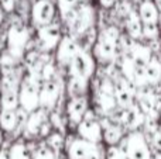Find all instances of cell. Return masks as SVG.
Returning <instances> with one entry per match:
<instances>
[{
  "instance_id": "obj_19",
  "label": "cell",
  "mask_w": 161,
  "mask_h": 159,
  "mask_svg": "<svg viewBox=\"0 0 161 159\" xmlns=\"http://www.w3.org/2000/svg\"><path fill=\"white\" fill-rule=\"evenodd\" d=\"M147 83L151 86H156L161 80V59L153 55V58L148 61V64L144 68Z\"/></svg>"
},
{
  "instance_id": "obj_24",
  "label": "cell",
  "mask_w": 161,
  "mask_h": 159,
  "mask_svg": "<svg viewBox=\"0 0 161 159\" xmlns=\"http://www.w3.org/2000/svg\"><path fill=\"white\" fill-rule=\"evenodd\" d=\"M57 158H58V154L54 149H51L47 144L40 145L33 152V159H57Z\"/></svg>"
},
{
  "instance_id": "obj_37",
  "label": "cell",
  "mask_w": 161,
  "mask_h": 159,
  "mask_svg": "<svg viewBox=\"0 0 161 159\" xmlns=\"http://www.w3.org/2000/svg\"><path fill=\"white\" fill-rule=\"evenodd\" d=\"M160 130H161V127H160Z\"/></svg>"
},
{
  "instance_id": "obj_27",
  "label": "cell",
  "mask_w": 161,
  "mask_h": 159,
  "mask_svg": "<svg viewBox=\"0 0 161 159\" xmlns=\"http://www.w3.org/2000/svg\"><path fill=\"white\" fill-rule=\"evenodd\" d=\"M106 159H127L119 145H110L106 152Z\"/></svg>"
},
{
  "instance_id": "obj_4",
  "label": "cell",
  "mask_w": 161,
  "mask_h": 159,
  "mask_svg": "<svg viewBox=\"0 0 161 159\" xmlns=\"http://www.w3.org/2000/svg\"><path fill=\"white\" fill-rule=\"evenodd\" d=\"M76 131H78L79 137L86 141H91V142H95V144L102 141L103 128L93 110H89V109L86 110L82 121L76 126Z\"/></svg>"
},
{
  "instance_id": "obj_23",
  "label": "cell",
  "mask_w": 161,
  "mask_h": 159,
  "mask_svg": "<svg viewBox=\"0 0 161 159\" xmlns=\"http://www.w3.org/2000/svg\"><path fill=\"white\" fill-rule=\"evenodd\" d=\"M160 37L158 23H143V38L153 41Z\"/></svg>"
},
{
  "instance_id": "obj_3",
  "label": "cell",
  "mask_w": 161,
  "mask_h": 159,
  "mask_svg": "<svg viewBox=\"0 0 161 159\" xmlns=\"http://www.w3.org/2000/svg\"><path fill=\"white\" fill-rule=\"evenodd\" d=\"M30 39V33H28L27 27L21 23H16L11 24L7 31V47L8 52L14 56V58H21L24 55L27 42Z\"/></svg>"
},
{
  "instance_id": "obj_16",
  "label": "cell",
  "mask_w": 161,
  "mask_h": 159,
  "mask_svg": "<svg viewBox=\"0 0 161 159\" xmlns=\"http://www.w3.org/2000/svg\"><path fill=\"white\" fill-rule=\"evenodd\" d=\"M102 128H103L102 140L108 145H119V142L125 137V127L117 123H113L112 120L102 124Z\"/></svg>"
},
{
  "instance_id": "obj_9",
  "label": "cell",
  "mask_w": 161,
  "mask_h": 159,
  "mask_svg": "<svg viewBox=\"0 0 161 159\" xmlns=\"http://www.w3.org/2000/svg\"><path fill=\"white\" fill-rule=\"evenodd\" d=\"M38 45L44 52L51 51L57 48L58 42L61 41V28L57 23H51V24L38 27Z\"/></svg>"
},
{
  "instance_id": "obj_22",
  "label": "cell",
  "mask_w": 161,
  "mask_h": 159,
  "mask_svg": "<svg viewBox=\"0 0 161 159\" xmlns=\"http://www.w3.org/2000/svg\"><path fill=\"white\" fill-rule=\"evenodd\" d=\"M47 145L58 154V152L61 151V149L64 148V145H65L64 134H62L61 131H57V130L55 131H53V132H50V135L47 137Z\"/></svg>"
},
{
  "instance_id": "obj_13",
  "label": "cell",
  "mask_w": 161,
  "mask_h": 159,
  "mask_svg": "<svg viewBox=\"0 0 161 159\" xmlns=\"http://www.w3.org/2000/svg\"><path fill=\"white\" fill-rule=\"evenodd\" d=\"M86 110H88V100L85 96L80 95L71 97V100L67 104V115L69 123L76 127L82 121Z\"/></svg>"
},
{
  "instance_id": "obj_33",
  "label": "cell",
  "mask_w": 161,
  "mask_h": 159,
  "mask_svg": "<svg viewBox=\"0 0 161 159\" xmlns=\"http://www.w3.org/2000/svg\"><path fill=\"white\" fill-rule=\"evenodd\" d=\"M154 3H156V6H157V8H158V11L161 13V0H153Z\"/></svg>"
},
{
  "instance_id": "obj_1",
  "label": "cell",
  "mask_w": 161,
  "mask_h": 159,
  "mask_svg": "<svg viewBox=\"0 0 161 159\" xmlns=\"http://www.w3.org/2000/svg\"><path fill=\"white\" fill-rule=\"evenodd\" d=\"M127 159H151V146L147 137L140 130H133L119 142Z\"/></svg>"
},
{
  "instance_id": "obj_21",
  "label": "cell",
  "mask_w": 161,
  "mask_h": 159,
  "mask_svg": "<svg viewBox=\"0 0 161 159\" xmlns=\"http://www.w3.org/2000/svg\"><path fill=\"white\" fill-rule=\"evenodd\" d=\"M10 159H33V152L24 142H16L8 149Z\"/></svg>"
},
{
  "instance_id": "obj_14",
  "label": "cell",
  "mask_w": 161,
  "mask_h": 159,
  "mask_svg": "<svg viewBox=\"0 0 161 159\" xmlns=\"http://www.w3.org/2000/svg\"><path fill=\"white\" fill-rule=\"evenodd\" d=\"M126 52L130 54V56L133 58L136 66H142V68H144L146 65L148 64V61L153 58V51H151V48L148 47V45H144L137 41L131 42V45L126 49Z\"/></svg>"
},
{
  "instance_id": "obj_36",
  "label": "cell",
  "mask_w": 161,
  "mask_h": 159,
  "mask_svg": "<svg viewBox=\"0 0 161 159\" xmlns=\"http://www.w3.org/2000/svg\"><path fill=\"white\" fill-rule=\"evenodd\" d=\"M57 159H67V158H64V156H58Z\"/></svg>"
},
{
  "instance_id": "obj_6",
  "label": "cell",
  "mask_w": 161,
  "mask_h": 159,
  "mask_svg": "<svg viewBox=\"0 0 161 159\" xmlns=\"http://www.w3.org/2000/svg\"><path fill=\"white\" fill-rule=\"evenodd\" d=\"M55 3L53 0H37L33 3L30 10L31 21L37 27L51 24L55 18Z\"/></svg>"
},
{
  "instance_id": "obj_32",
  "label": "cell",
  "mask_w": 161,
  "mask_h": 159,
  "mask_svg": "<svg viewBox=\"0 0 161 159\" xmlns=\"http://www.w3.org/2000/svg\"><path fill=\"white\" fill-rule=\"evenodd\" d=\"M0 159H10L8 149H0Z\"/></svg>"
},
{
  "instance_id": "obj_25",
  "label": "cell",
  "mask_w": 161,
  "mask_h": 159,
  "mask_svg": "<svg viewBox=\"0 0 161 159\" xmlns=\"http://www.w3.org/2000/svg\"><path fill=\"white\" fill-rule=\"evenodd\" d=\"M100 37H103L105 39H108V41L113 42V44L119 45V41H120V33L119 30H117V27H114V25H110V27H106L105 30L100 33Z\"/></svg>"
},
{
  "instance_id": "obj_18",
  "label": "cell",
  "mask_w": 161,
  "mask_h": 159,
  "mask_svg": "<svg viewBox=\"0 0 161 159\" xmlns=\"http://www.w3.org/2000/svg\"><path fill=\"white\" fill-rule=\"evenodd\" d=\"M139 16L143 23H158L160 11L153 0H144L139 6Z\"/></svg>"
},
{
  "instance_id": "obj_10",
  "label": "cell",
  "mask_w": 161,
  "mask_h": 159,
  "mask_svg": "<svg viewBox=\"0 0 161 159\" xmlns=\"http://www.w3.org/2000/svg\"><path fill=\"white\" fill-rule=\"evenodd\" d=\"M71 73L88 82L93 72V59L86 51L79 49L69 64Z\"/></svg>"
},
{
  "instance_id": "obj_29",
  "label": "cell",
  "mask_w": 161,
  "mask_h": 159,
  "mask_svg": "<svg viewBox=\"0 0 161 159\" xmlns=\"http://www.w3.org/2000/svg\"><path fill=\"white\" fill-rule=\"evenodd\" d=\"M150 146L154 148L156 152H161V130H158L157 132H154L150 138Z\"/></svg>"
},
{
  "instance_id": "obj_5",
  "label": "cell",
  "mask_w": 161,
  "mask_h": 159,
  "mask_svg": "<svg viewBox=\"0 0 161 159\" xmlns=\"http://www.w3.org/2000/svg\"><path fill=\"white\" fill-rule=\"evenodd\" d=\"M67 152L69 159H102L97 144L86 141L80 137H75L68 141Z\"/></svg>"
},
{
  "instance_id": "obj_2",
  "label": "cell",
  "mask_w": 161,
  "mask_h": 159,
  "mask_svg": "<svg viewBox=\"0 0 161 159\" xmlns=\"http://www.w3.org/2000/svg\"><path fill=\"white\" fill-rule=\"evenodd\" d=\"M40 79L33 73H28L19 85L20 107L27 113H31L40 107Z\"/></svg>"
},
{
  "instance_id": "obj_30",
  "label": "cell",
  "mask_w": 161,
  "mask_h": 159,
  "mask_svg": "<svg viewBox=\"0 0 161 159\" xmlns=\"http://www.w3.org/2000/svg\"><path fill=\"white\" fill-rule=\"evenodd\" d=\"M17 0H0V7L4 13H11L16 8Z\"/></svg>"
},
{
  "instance_id": "obj_7",
  "label": "cell",
  "mask_w": 161,
  "mask_h": 159,
  "mask_svg": "<svg viewBox=\"0 0 161 159\" xmlns=\"http://www.w3.org/2000/svg\"><path fill=\"white\" fill-rule=\"evenodd\" d=\"M61 96V86L57 79L41 82L40 86V107L51 111L57 107V103Z\"/></svg>"
},
{
  "instance_id": "obj_20",
  "label": "cell",
  "mask_w": 161,
  "mask_h": 159,
  "mask_svg": "<svg viewBox=\"0 0 161 159\" xmlns=\"http://www.w3.org/2000/svg\"><path fill=\"white\" fill-rule=\"evenodd\" d=\"M20 107L19 101V87L4 89L0 99V109L2 110H17Z\"/></svg>"
},
{
  "instance_id": "obj_31",
  "label": "cell",
  "mask_w": 161,
  "mask_h": 159,
  "mask_svg": "<svg viewBox=\"0 0 161 159\" xmlns=\"http://www.w3.org/2000/svg\"><path fill=\"white\" fill-rule=\"evenodd\" d=\"M99 2H100V6H102V7L110 8V7H113V6L116 4L117 0H99Z\"/></svg>"
},
{
  "instance_id": "obj_12",
  "label": "cell",
  "mask_w": 161,
  "mask_h": 159,
  "mask_svg": "<svg viewBox=\"0 0 161 159\" xmlns=\"http://www.w3.org/2000/svg\"><path fill=\"white\" fill-rule=\"evenodd\" d=\"M80 49L76 41L69 35H65L57 45V62L59 65H69L72 58Z\"/></svg>"
},
{
  "instance_id": "obj_17",
  "label": "cell",
  "mask_w": 161,
  "mask_h": 159,
  "mask_svg": "<svg viewBox=\"0 0 161 159\" xmlns=\"http://www.w3.org/2000/svg\"><path fill=\"white\" fill-rule=\"evenodd\" d=\"M126 24H127V34L131 39L139 41L143 38V21L136 10H130L126 16Z\"/></svg>"
},
{
  "instance_id": "obj_8",
  "label": "cell",
  "mask_w": 161,
  "mask_h": 159,
  "mask_svg": "<svg viewBox=\"0 0 161 159\" xmlns=\"http://www.w3.org/2000/svg\"><path fill=\"white\" fill-rule=\"evenodd\" d=\"M48 120H50L48 111L45 109H42V107H38L37 110L28 113L27 118H25V123L23 126V135L25 138H28V140L40 137V131H41L42 126Z\"/></svg>"
},
{
  "instance_id": "obj_15",
  "label": "cell",
  "mask_w": 161,
  "mask_h": 159,
  "mask_svg": "<svg viewBox=\"0 0 161 159\" xmlns=\"http://www.w3.org/2000/svg\"><path fill=\"white\" fill-rule=\"evenodd\" d=\"M116 48H117L116 44H113V42L108 41V39H105L103 37L99 35L96 44H95V47H93V55L97 61L106 64V62H110L112 59L114 58V55H116Z\"/></svg>"
},
{
  "instance_id": "obj_28",
  "label": "cell",
  "mask_w": 161,
  "mask_h": 159,
  "mask_svg": "<svg viewBox=\"0 0 161 159\" xmlns=\"http://www.w3.org/2000/svg\"><path fill=\"white\" fill-rule=\"evenodd\" d=\"M50 121H51L53 127L57 130V131L64 132V123H62V120H61V114H59V113H57V111L51 113L50 114Z\"/></svg>"
},
{
  "instance_id": "obj_11",
  "label": "cell",
  "mask_w": 161,
  "mask_h": 159,
  "mask_svg": "<svg viewBox=\"0 0 161 159\" xmlns=\"http://www.w3.org/2000/svg\"><path fill=\"white\" fill-rule=\"evenodd\" d=\"M97 103H99L102 111L106 113V114H110V113L117 107L116 95H114V82L113 80H110V79H103V80L100 82Z\"/></svg>"
},
{
  "instance_id": "obj_35",
  "label": "cell",
  "mask_w": 161,
  "mask_h": 159,
  "mask_svg": "<svg viewBox=\"0 0 161 159\" xmlns=\"http://www.w3.org/2000/svg\"><path fill=\"white\" fill-rule=\"evenodd\" d=\"M2 144H3V131L0 130V146H2Z\"/></svg>"
},
{
  "instance_id": "obj_26",
  "label": "cell",
  "mask_w": 161,
  "mask_h": 159,
  "mask_svg": "<svg viewBox=\"0 0 161 159\" xmlns=\"http://www.w3.org/2000/svg\"><path fill=\"white\" fill-rule=\"evenodd\" d=\"M79 0H58V10L62 17H65L71 10L76 7Z\"/></svg>"
},
{
  "instance_id": "obj_34",
  "label": "cell",
  "mask_w": 161,
  "mask_h": 159,
  "mask_svg": "<svg viewBox=\"0 0 161 159\" xmlns=\"http://www.w3.org/2000/svg\"><path fill=\"white\" fill-rule=\"evenodd\" d=\"M153 159H161V152H156V155H154Z\"/></svg>"
}]
</instances>
